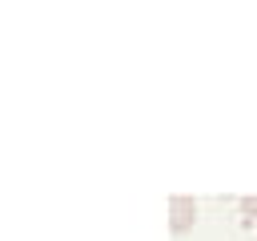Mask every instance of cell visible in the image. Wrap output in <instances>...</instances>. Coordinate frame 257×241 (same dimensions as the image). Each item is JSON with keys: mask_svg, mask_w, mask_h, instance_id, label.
I'll use <instances>...</instances> for the list:
<instances>
[{"mask_svg": "<svg viewBox=\"0 0 257 241\" xmlns=\"http://www.w3.org/2000/svg\"><path fill=\"white\" fill-rule=\"evenodd\" d=\"M241 213L245 217H257V197H241Z\"/></svg>", "mask_w": 257, "mask_h": 241, "instance_id": "2", "label": "cell"}, {"mask_svg": "<svg viewBox=\"0 0 257 241\" xmlns=\"http://www.w3.org/2000/svg\"><path fill=\"white\" fill-rule=\"evenodd\" d=\"M193 221H197V201L193 197H169V229L173 233H189L193 229Z\"/></svg>", "mask_w": 257, "mask_h": 241, "instance_id": "1", "label": "cell"}]
</instances>
